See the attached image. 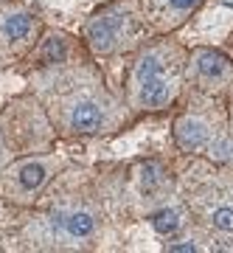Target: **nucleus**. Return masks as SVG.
I'll return each instance as SVG.
<instances>
[{
  "instance_id": "1",
  "label": "nucleus",
  "mask_w": 233,
  "mask_h": 253,
  "mask_svg": "<svg viewBox=\"0 0 233 253\" xmlns=\"http://www.w3.org/2000/svg\"><path fill=\"white\" fill-rule=\"evenodd\" d=\"M37 99L42 101L51 124L73 138H93L116 132L126 124V99L107 87L93 62L45 65L34 73Z\"/></svg>"
},
{
  "instance_id": "2",
  "label": "nucleus",
  "mask_w": 233,
  "mask_h": 253,
  "mask_svg": "<svg viewBox=\"0 0 233 253\" xmlns=\"http://www.w3.org/2000/svg\"><path fill=\"white\" fill-rule=\"evenodd\" d=\"M186 65L189 51L166 34H157L155 40L138 45L124 76V99L129 110L160 113L174 107L186 84Z\"/></svg>"
},
{
  "instance_id": "3",
  "label": "nucleus",
  "mask_w": 233,
  "mask_h": 253,
  "mask_svg": "<svg viewBox=\"0 0 233 253\" xmlns=\"http://www.w3.org/2000/svg\"><path fill=\"white\" fill-rule=\"evenodd\" d=\"M152 28L146 23L138 0H113L87 17L81 40L93 56H118L144 45Z\"/></svg>"
},
{
  "instance_id": "4",
  "label": "nucleus",
  "mask_w": 233,
  "mask_h": 253,
  "mask_svg": "<svg viewBox=\"0 0 233 253\" xmlns=\"http://www.w3.org/2000/svg\"><path fill=\"white\" fill-rule=\"evenodd\" d=\"M59 169H62V158L54 152L23 155L0 169V200L11 206H31Z\"/></svg>"
},
{
  "instance_id": "5",
  "label": "nucleus",
  "mask_w": 233,
  "mask_h": 253,
  "mask_svg": "<svg viewBox=\"0 0 233 253\" xmlns=\"http://www.w3.org/2000/svg\"><path fill=\"white\" fill-rule=\"evenodd\" d=\"M225 124L228 118H211L202 104H189V110L174 118V141L189 155H219L228 149V135L222 129Z\"/></svg>"
},
{
  "instance_id": "6",
  "label": "nucleus",
  "mask_w": 233,
  "mask_h": 253,
  "mask_svg": "<svg viewBox=\"0 0 233 253\" xmlns=\"http://www.w3.org/2000/svg\"><path fill=\"white\" fill-rule=\"evenodd\" d=\"M189 206L208 231L233 239V172H228V177L205 180L189 194Z\"/></svg>"
},
{
  "instance_id": "7",
  "label": "nucleus",
  "mask_w": 233,
  "mask_h": 253,
  "mask_svg": "<svg viewBox=\"0 0 233 253\" xmlns=\"http://www.w3.org/2000/svg\"><path fill=\"white\" fill-rule=\"evenodd\" d=\"M39 37V17L28 6L11 0L0 6V59H20L26 54H34Z\"/></svg>"
},
{
  "instance_id": "8",
  "label": "nucleus",
  "mask_w": 233,
  "mask_h": 253,
  "mask_svg": "<svg viewBox=\"0 0 233 253\" xmlns=\"http://www.w3.org/2000/svg\"><path fill=\"white\" fill-rule=\"evenodd\" d=\"M186 79L194 84L199 96H225L233 90V59L216 48H194L189 51Z\"/></svg>"
},
{
  "instance_id": "9",
  "label": "nucleus",
  "mask_w": 233,
  "mask_h": 253,
  "mask_svg": "<svg viewBox=\"0 0 233 253\" xmlns=\"http://www.w3.org/2000/svg\"><path fill=\"white\" fill-rule=\"evenodd\" d=\"M42 219L59 242H71V245L90 242L93 236L99 234V225H101L99 214H93L90 208H76V206L54 208Z\"/></svg>"
},
{
  "instance_id": "10",
  "label": "nucleus",
  "mask_w": 233,
  "mask_h": 253,
  "mask_svg": "<svg viewBox=\"0 0 233 253\" xmlns=\"http://www.w3.org/2000/svg\"><path fill=\"white\" fill-rule=\"evenodd\" d=\"M155 34H171L205 3V0H138Z\"/></svg>"
},
{
  "instance_id": "11",
  "label": "nucleus",
  "mask_w": 233,
  "mask_h": 253,
  "mask_svg": "<svg viewBox=\"0 0 233 253\" xmlns=\"http://www.w3.org/2000/svg\"><path fill=\"white\" fill-rule=\"evenodd\" d=\"M152 225L160 234H174L177 228H183V214H180L177 208H163V211L152 214Z\"/></svg>"
},
{
  "instance_id": "12",
  "label": "nucleus",
  "mask_w": 233,
  "mask_h": 253,
  "mask_svg": "<svg viewBox=\"0 0 233 253\" xmlns=\"http://www.w3.org/2000/svg\"><path fill=\"white\" fill-rule=\"evenodd\" d=\"M169 251H199V245L191 239H183V242H169Z\"/></svg>"
},
{
  "instance_id": "13",
  "label": "nucleus",
  "mask_w": 233,
  "mask_h": 253,
  "mask_svg": "<svg viewBox=\"0 0 233 253\" xmlns=\"http://www.w3.org/2000/svg\"><path fill=\"white\" fill-rule=\"evenodd\" d=\"M228 124L233 129V90H231V101H228Z\"/></svg>"
},
{
  "instance_id": "14",
  "label": "nucleus",
  "mask_w": 233,
  "mask_h": 253,
  "mask_svg": "<svg viewBox=\"0 0 233 253\" xmlns=\"http://www.w3.org/2000/svg\"><path fill=\"white\" fill-rule=\"evenodd\" d=\"M3 3H9V0H0V6H3Z\"/></svg>"
}]
</instances>
